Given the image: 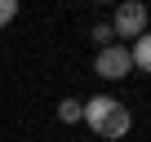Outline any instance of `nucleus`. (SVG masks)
Masks as SVG:
<instances>
[{"label":"nucleus","mask_w":151,"mask_h":142,"mask_svg":"<svg viewBox=\"0 0 151 142\" xmlns=\"http://www.w3.org/2000/svg\"><path fill=\"white\" fill-rule=\"evenodd\" d=\"M80 120H85L93 133H102V138H124V133H129V124H133L129 107H124V102H116V98L80 102Z\"/></svg>","instance_id":"1"},{"label":"nucleus","mask_w":151,"mask_h":142,"mask_svg":"<svg viewBox=\"0 0 151 142\" xmlns=\"http://www.w3.org/2000/svg\"><path fill=\"white\" fill-rule=\"evenodd\" d=\"M89 36H93V40H98V44H102V49H107V44H111V27H93V31H89Z\"/></svg>","instance_id":"7"},{"label":"nucleus","mask_w":151,"mask_h":142,"mask_svg":"<svg viewBox=\"0 0 151 142\" xmlns=\"http://www.w3.org/2000/svg\"><path fill=\"white\" fill-rule=\"evenodd\" d=\"M142 31H147V5H138V0L120 5L111 18V36H142Z\"/></svg>","instance_id":"2"},{"label":"nucleus","mask_w":151,"mask_h":142,"mask_svg":"<svg viewBox=\"0 0 151 142\" xmlns=\"http://www.w3.org/2000/svg\"><path fill=\"white\" fill-rule=\"evenodd\" d=\"M129 58H133V67H138V71H147V76H151V31H142V36H138V44H133V53H129Z\"/></svg>","instance_id":"4"},{"label":"nucleus","mask_w":151,"mask_h":142,"mask_svg":"<svg viewBox=\"0 0 151 142\" xmlns=\"http://www.w3.org/2000/svg\"><path fill=\"white\" fill-rule=\"evenodd\" d=\"M58 120L76 124V120H80V102H76V98H62V102H58Z\"/></svg>","instance_id":"5"},{"label":"nucleus","mask_w":151,"mask_h":142,"mask_svg":"<svg viewBox=\"0 0 151 142\" xmlns=\"http://www.w3.org/2000/svg\"><path fill=\"white\" fill-rule=\"evenodd\" d=\"M14 18H18V5H14V0H0V27L14 22Z\"/></svg>","instance_id":"6"},{"label":"nucleus","mask_w":151,"mask_h":142,"mask_svg":"<svg viewBox=\"0 0 151 142\" xmlns=\"http://www.w3.org/2000/svg\"><path fill=\"white\" fill-rule=\"evenodd\" d=\"M129 67H133V58H129V49H120V44H107V49L98 53V76H107V80L129 76Z\"/></svg>","instance_id":"3"}]
</instances>
